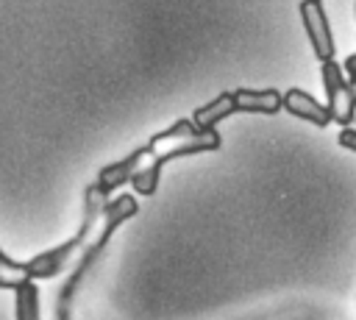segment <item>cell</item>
Returning a JSON list of instances; mask_svg holds the SVG:
<instances>
[{
    "instance_id": "cell-1",
    "label": "cell",
    "mask_w": 356,
    "mask_h": 320,
    "mask_svg": "<svg viewBox=\"0 0 356 320\" xmlns=\"http://www.w3.org/2000/svg\"><path fill=\"white\" fill-rule=\"evenodd\" d=\"M106 200H108V198H106L103 192H97V189L89 184V186L83 189V217H81L78 231H75L67 242H61V245H56V248H47V250H42V253L31 256L28 262H22V278H28V281H47V278L61 275V273L78 259V253L89 245V237H92V231H95V225H97V220H100V214H103Z\"/></svg>"
},
{
    "instance_id": "cell-2",
    "label": "cell",
    "mask_w": 356,
    "mask_h": 320,
    "mask_svg": "<svg viewBox=\"0 0 356 320\" xmlns=\"http://www.w3.org/2000/svg\"><path fill=\"white\" fill-rule=\"evenodd\" d=\"M150 150V164L161 167L175 161V159H186V156H197V153H214L222 147V136L217 128L211 131H200L192 125V120H175L170 128L153 134L147 142Z\"/></svg>"
},
{
    "instance_id": "cell-3",
    "label": "cell",
    "mask_w": 356,
    "mask_h": 320,
    "mask_svg": "<svg viewBox=\"0 0 356 320\" xmlns=\"http://www.w3.org/2000/svg\"><path fill=\"white\" fill-rule=\"evenodd\" d=\"M320 78H323V86H325V109L331 114V122L342 125V128H350L353 120H356V97L342 75V67L328 58L320 64Z\"/></svg>"
},
{
    "instance_id": "cell-4",
    "label": "cell",
    "mask_w": 356,
    "mask_h": 320,
    "mask_svg": "<svg viewBox=\"0 0 356 320\" xmlns=\"http://www.w3.org/2000/svg\"><path fill=\"white\" fill-rule=\"evenodd\" d=\"M298 11H300V19H303L314 58L320 64L334 58V36H331V25H328V14L323 8V0H303L298 6Z\"/></svg>"
},
{
    "instance_id": "cell-5",
    "label": "cell",
    "mask_w": 356,
    "mask_h": 320,
    "mask_svg": "<svg viewBox=\"0 0 356 320\" xmlns=\"http://www.w3.org/2000/svg\"><path fill=\"white\" fill-rule=\"evenodd\" d=\"M145 159H147V145H139V147L131 150L128 156H122V159H117V161L100 167V170H97V178H95L92 186L108 198L111 192H117V189H122L125 184H131L134 173L145 164Z\"/></svg>"
},
{
    "instance_id": "cell-6",
    "label": "cell",
    "mask_w": 356,
    "mask_h": 320,
    "mask_svg": "<svg viewBox=\"0 0 356 320\" xmlns=\"http://www.w3.org/2000/svg\"><path fill=\"white\" fill-rule=\"evenodd\" d=\"M281 109H284L286 114H292V117H298V120L314 125V128L331 125V114H328L325 103H320L314 95H309V92H303V89H286V92L281 95Z\"/></svg>"
},
{
    "instance_id": "cell-7",
    "label": "cell",
    "mask_w": 356,
    "mask_h": 320,
    "mask_svg": "<svg viewBox=\"0 0 356 320\" xmlns=\"http://www.w3.org/2000/svg\"><path fill=\"white\" fill-rule=\"evenodd\" d=\"M236 114H278L281 111V92L278 89H231Z\"/></svg>"
},
{
    "instance_id": "cell-8",
    "label": "cell",
    "mask_w": 356,
    "mask_h": 320,
    "mask_svg": "<svg viewBox=\"0 0 356 320\" xmlns=\"http://www.w3.org/2000/svg\"><path fill=\"white\" fill-rule=\"evenodd\" d=\"M236 114V106H234V95L231 92H220L217 97H211L209 103H203V106H197L195 111H192V125L195 128H200V131H211V128H217L222 120H228V117H234Z\"/></svg>"
},
{
    "instance_id": "cell-9",
    "label": "cell",
    "mask_w": 356,
    "mask_h": 320,
    "mask_svg": "<svg viewBox=\"0 0 356 320\" xmlns=\"http://www.w3.org/2000/svg\"><path fill=\"white\" fill-rule=\"evenodd\" d=\"M14 292V320H42L39 314V287L36 281L19 278Z\"/></svg>"
},
{
    "instance_id": "cell-10",
    "label": "cell",
    "mask_w": 356,
    "mask_h": 320,
    "mask_svg": "<svg viewBox=\"0 0 356 320\" xmlns=\"http://www.w3.org/2000/svg\"><path fill=\"white\" fill-rule=\"evenodd\" d=\"M159 181H161V167L150 164V150H147L145 164H142V167L134 173V178H131V189H134L136 195H142V198H150V195H156Z\"/></svg>"
},
{
    "instance_id": "cell-11",
    "label": "cell",
    "mask_w": 356,
    "mask_h": 320,
    "mask_svg": "<svg viewBox=\"0 0 356 320\" xmlns=\"http://www.w3.org/2000/svg\"><path fill=\"white\" fill-rule=\"evenodd\" d=\"M0 270L11 278H22V262H14L3 248H0Z\"/></svg>"
},
{
    "instance_id": "cell-12",
    "label": "cell",
    "mask_w": 356,
    "mask_h": 320,
    "mask_svg": "<svg viewBox=\"0 0 356 320\" xmlns=\"http://www.w3.org/2000/svg\"><path fill=\"white\" fill-rule=\"evenodd\" d=\"M342 75H345V81H348V86H350V92H353V97H356V53H350V56L345 58Z\"/></svg>"
},
{
    "instance_id": "cell-13",
    "label": "cell",
    "mask_w": 356,
    "mask_h": 320,
    "mask_svg": "<svg viewBox=\"0 0 356 320\" xmlns=\"http://www.w3.org/2000/svg\"><path fill=\"white\" fill-rule=\"evenodd\" d=\"M339 145L350 153H356V128H342L339 131Z\"/></svg>"
},
{
    "instance_id": "cell-14",
    "label": "cell",
    "mask_w": 356,
    "mask_h": 320,
    "mask_svg": "<svg viewBox=\"0 0 356 320\" xmlns=\"http://www.w3.org/2000/svg\"><path fill=\"white\" fill-rule=\"evenodd\" d=\"M17 281H19V278H11V275H6V273L0 270V289H14Z\"/></svg>"
},
{
    "instance_id": "cell-15",
    "label": "cell",
    "mask_w": 356,
    "mask_h": 320,
    "mask_svg": "<svg viewBox=\"0 0 356 320\" xmlns=\"http://www.w3.org/2000/svg\"><path fill=\"white\" fill-rule=\"evenodd\" d=\"M353 11H356V6H353Z\"/></svg>"
}]
</instances>
